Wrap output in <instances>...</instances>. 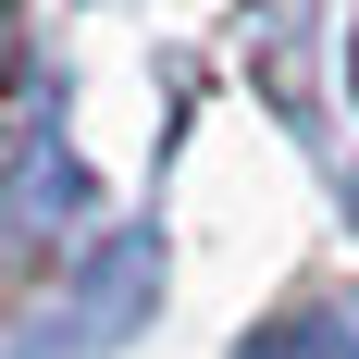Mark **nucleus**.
<instances>
[{"mask_svg": "<svg viewBox=\"0 0 359 359\" xmlns=\"http://www.w3.org/2000/svg\"><path fill=\"white\" fill-rule=\"evenodd\" d=\"M236 359H359V297H334V310H285V323L248 334Z\"/></svg>", "mask_w": 359, "mask_h": 359, "instance_id": "obj_1", "label": "nucleus"}]
</instances>
